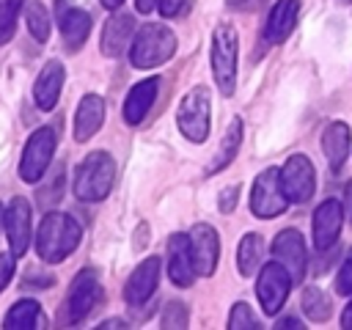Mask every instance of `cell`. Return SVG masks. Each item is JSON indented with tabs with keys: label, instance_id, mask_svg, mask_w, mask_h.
<instances>
[{
	"label": "cell",
	"instance_id": "1",
	"mask_svg": "<svg viewBox=\"0 0 352 330\" xmlns=\"http://www.w3.org/2000/svg\"><path fill=\"white\" fill-rule=\"evenodd\" d=\"M80 236H82V228L72 214L47 212L36 231V253L44 264H58L77 250Z\"/></svg>",
	"mask_w": 352,
	"mask_h": 330
},
{
	"label": "cell",
	"instance_id": "2",
	"mask_svg": "<svg viewBox=\"0 0 352 330\" xmlns=\"http://www.w3.org/2000/svg\"><path fill=\"white\" fill-rule=\"evenodd\" d=\"M116 182V162L107 151H91L74 170V195L85 204H96L107 198Z\"/></svg>",
	"mask_w": 352,
	"mask_h": 330
},
{
	"label": "cell",
	"instance_id": "3",
	"mask_svg": "<svg viewBox=\"0 0 352 330\" xmlns=\"http://www.w3.org/2000/svg\"><path fill=\"white\" fill-rule=\"evenodd\" d=\"M176 52V33L160 22L143 25L129 44V63L135 69H154L170 60Z\"/></svg>",
	"mask_w": 352,
	"mask_h": 330
},
{
	"label": "cell",
	"instance_id": "4",
	"mask_svg": "<svg viewBox=\"0 0 352 330\" xmlns=\"http://www.w3.org/2000/svg\"><path fill=\"white\" fill-rule=\"evenodd\" d=\"M236 52L239 38L231 25H217L212 33V74L223 96H231L236 88Z\"/></svg>",
	"mask_w": 352,
	"mask_h": 330
},
{
	"label": "cell",
	"instance_id": "5",
	"mask_svg": "<svg viewBox=\"0 0 352 330\" xmlns=\"http://www.w3.org/2000/svg\"><path fill=\"white\" fill-rule=\"evenodd\" d=\"M176 124L179 132L192 143H204L209 138V91L204 85H195L182 96L176 107Z\"/></svg>",
	"mask_w": 352,
	"mask_h": 330
},
{
	"label": "cell",
	"instance_id": "6",
	"mask_svg": "<svg viewBox=\"0 0 352 330\" xmlns=\"http://www.w3.org/2000/svg\"><path fill=\"white\" fill-rule=\"evenodd\" d=\"M55 129L52 126H38L30 132V138L25 140V148H22V157H19V179L28 182V184H36L50 162H52V154H55Z\"/></svg>",
	"mask_w": 352,
	"mask_h": 330
},
{
	"label": "cell",
	"instance_id": "7",
	"mask_svg": "<svg viewBox=\"0 0 352 330\" xmlns=\"http://www.w3.org/2000/svg\"><path fill=\"white\" fill-rule=\"evenodd\" d=\"M102 300V283L96 278L94 270H80L69 286V294H66V302H63V322L69 324H77L82 322L88 314L96 311Z\"/></svg>",
	"mask_w": 352,
	"mask_h": 330
},
{
	"label": "cell",
	"instance_id": "8",
	"mask_svg": "<svg viewBox=\"0 0 352 330\" xmlns=\"http://www.w3.org/2000/svg\"><path fill=\"white\" fill-rule=\"evenodd\" d=\"M289 206V198L283 192V184H280V170L278 168H267L256 176L253 182V190H250V212L256 217H278L283 214Z\"/></svg>",
	"mask_w": 352,
	"mask_h": 330
},
{
	"label": "cell",
	"instance_id": "9",
	"mask_svg": "<svg viewBox=\"0 0 352 330\" xmlns=\"http://www.w3.org/2000/svg\"><path fill=\"white\" fill-rule=\"evenodd\" d=\"M292 275L289 270L280 264V261H272V264H261L258 267V280H256V297L264 308L267 316H275L286 297H289V289H292Z\"/></svg>",
	"mask_w": 352,
	"mask_h": 330
},
{
	"label": "cell",
	"instance_id": "10",
	"mask_svg": "<svg viewBox=\"0 0 352 330\" xmlns=\"http://www.w3.org/2000/svg\"><path fill=\"white\" fill-rule=\"evenodd\" d=\"M280 184L292 204H308L316 190V173L305 154H292L280 168Z\"/></svg>",
	"mask_w": 352,
	"mask_h": 330
},
{
	"label": "cell",
	"instance_id": "11",
	"mask_svg": "<svg viewBox=\"0 0 352 330\" xmlns=\"http://www.w3.org/2000/svg\"><path fill=\"white\" fill-rule=\"evenodd\" d=\"M187 242H190V258H192V270L195 275L201 278H209L217 267V258H220V239H217V231L206 223H198L190 228L187 234Z\"/></svg>",
	"mask_w": 352,
	"mask_h": 330
},
{
	"label": "cell",
	"instance_id": "12",
	"mask_svg": "<svg viewBox=\"0 0 352 330\" xmlns=\"http://www.w3.org/2000/svg\"><path fill=\"white\" fill-rule=\"evenodd\" d=\"M344 228V204L338 198H324L314 212V248L316 253H327Z\"/></svg>",
	"mask_w": 352,
	"mask_h": 330
},
{
	"label": "cell",
	"instance_id": "13",
	"mask_svg": "<svg viewBox=\"0 0 352 330\" xmlns=\"http://www.w3.org/2000/svg\"><path fill=\"white\" fill-rule=\"evenodd\" d=\"M272 256H275V261H280V264L289 270V275H292L294 283L302 280L305 264H308V253H305L302 234H300L297 228H283V231L275 236V242H272Z\"/></svg>",
	"mask_w": 352,
	"mask_h": 330
},
{
	"label": "cell",
	"instance_id": "14",
	"mask_svg": "<svg viewBox=\"0 0 352 330\" xmlns=\"http://www.w3.org/2000/svg\"><path fill=\"white\" fill-rule=\"evenodd\" d=\"M3 226L11 245V256L14 258L25 256L30 245V204L25 198H11V204L3 212Z\"/></svg>",
	"mask_w": 352,
	"mask_h": 330
},
{
	"label": "cell",
	"instance_id": "15",
	"mask_svg": "<svg viewBox=\"0 0 352 330\" xmlns=\"http://www.w3.org/2000/svg\"><path fill=\"white\" fill-rule=\"evenodd\" d=\"M157 280H160V258H157V256L143 258V261L132 270V275H129V280H126V286H124V300H126L132 308H140V305L154 294Z\"/></svg>",
	"mask_w": 352,
	"mask_h": 330
},
{
	"label": "cell",
	"instance_id": "16",
	"mask_svg": "<svg viewBox=\"0 0 352 330\" xmlns=\"http://www.w3.org/2000/svg\"><path fill=\"white\" fill-rule=\"evenodd\" d=\"M297 14H300V0H275L270 16L264 22V41L267 44L286 41L297 25Z\"/></svg>",
	"mask_w": 352,
	"mask_h": 330
},
{
	"label": "cell",
	"instance_id": "17",
	"mask_svg": "<svg viewBox=\"0 0 352 330\" xmlns=\"http://www.w3.org/2000/svg\"><path fill=\"white\" fill-rule=\"evenodd\" d=\"M63 77H66V69H63L60 60H50L38 72V77L33 82V99H36L38 110L47 113V110H52L58 104V96H60V88H63Z\"/></svg>",
	"mask_w": 352,
	"mask_h": 330
},
{
	"label": "cell",
	"instance_id": "18",
	"mask_svg": "<svg viewBox=\"0 0 352 330\" xmlns=\"http://www.w3.org/2000/svg\"><path fill=\"white\" fill-rule=\"evenodd\" d=\"M104 121V99L99 94H85L74 113V140L85 143L91 140Z\"/></svg>",
	"mask_w": 352,
	"mask_h": 330
},
{
	"label": "cell",
	"instance_id": "19",
	"mask_svg": "<svg viewBox=\"0 0 352 330\" xmlns=\"http://www.w3.org/2000/svg\"><path fill=\"white\" fill-rule=\"evenodd\" d=\"M168 278L176 286H192L195 280V270H192V258H190V242L184 234H173L168 239Z\"/></svg>",
	"mask_w": 352,
	"mask_h": 330
},
{
	"label": "cell",
	"instance_id": "20",
	"mask_svg": "<svg viewBox=\"0 0 352 330\" xmlns=\"http://www.w3.org/2000/svg\"><path fill=\"white\" fill-rule=\"evenodd\" d=\"M349 146H352V132L344 121H333L324 126L322 132V151L327 157V165L333 173H338L346 162V154H349Z\"/></svg>",
	"mask_w": 352,
	"mask_h": 330
},
{
	"label": "cell",
	"instance_id": "21",
	"mask_svg": "<svg viewBox=\"0 0 352 330\" xmlns=\"http://www.w3.org/2000/svg\"><path fill=\"white\" fill-rule=\"evenodd\" d=\"M132 33H135V19L132 14H116L104 22V30H102V52L110 55V58H118L126 52L129 41H132Z\"/></svg>",
	"mask_w": 352,
	"mask_h": 330
},
{
	"label": "cell",
	"instance_id": "22",
	"mask_svg": "<svg viewBox=\"0 0 352 330\" xmlns=\"http://www.w3.org/2000/svg\"><path fill=\"white\" fill-rule=\"evenodd\" d=\"M157 91H160V77H148V80H140L138 85H132V91L124 99V121L132 126L140 124L146 118V113L151 110Z\"/></svg>",
	"mask_w": 352,
	"mask_h": 330
},
{
	"label": "cell",
	"instance_id": "23",
	"mask_svg": "<svg viewBox=\"0 0 352 330\" xmlns=\"http://www.w3.org/2000/svg\"><path fill=\"white\" fill-rule=\"evenodd\" d=\"M91 33V14L85 8H60V36L69 52H77Z\"/></svg>",
	"mask_w": 352,
	"mask_h": 330
},
{
	"label": "cell",
	"instance_id": "24",
	"mask_svg": "<svg viewBox=\"0 0 352 330\" xmlns=\"http://www.w3.org/2000/svg\"><path fill=\"white\" fill-rule=\"evenodd\" d=\"M47 319L41 316V305L36 300H19L11 305V311L6 314L3 319V327L6 330H36V327H44Z\"/></svg>",
	"mask_w": 352,
	"mask_h": 330
},
{
	"label": "cell",
	"instance_id": "25",
	"mask_svg": "<svg viewBox=\"0 0 352 330\" xmlns=\"http://www.w3.org/2000/svg\"><path fill=\"white\" fill-rule=\"evenodd\" d=\"M239 146H242V118H234V121L228 124V129H226L220 146H217L214 160H212L209 168H206V173H217V170H223V168L236 157Z\"/></svg>",
	"mask_w": 352,
	"mask_h": 330
},
{
	"label": "cell",
	"instance_id": "26",
	"mask_svg": "<svg viewBox=\"0 0 352 330\" xmlns=\"http://www.w3.org/2000/svg\"><path fill=\"white\" fill-rule=\"evenodd\" d=\"M261 258H264V239L258 234H245L239 239V248H236V270H239V275L250 278L261 267Z\"/></svg>",
	"mask_w": 352,
	"mask_h": 330
},
{
	"label": "cell",
	"instance_id": "27",
	"mask_svg": "<svg viewBox=\"0 0 352 330\" xmlns=\"http://www.w3.org/2000/svg\"><path fill=\"white\" fill-rule=\"evenodd\" d=\"M302 311L311 322H327L333 314V302L319 286H305L302 289Z\"/></svg>",
	"mask_w": 352,
	"mask_h": 330
},
{
	"label": "cell",
	"instance_id": "28",
	"mask_svg": "<svg viewBox=\"0 0 352 330\" xmlns=\"http://www.w3.org/2000/svg\"><path fill=\"white\" fill-rule=\"evenodd\" d=\"M25 22H28V30L36 41H47L50 38V14L44 8V3L38 0H28L25 3Z\"/></svg>",
	"mask_w": 352,
	"mask_h": 330
},
{
	"label": "cell",
	"instance_id": "29",
	"mask_svg": "<svg viewBox=\"0 0 352 330\" xmlns=\"http://www.w3.org/2000/svg\"><path fill=\"white\" fill-rule=\"evenodd\" d=\"M25 0H0V44H8L16 30V16Z\"/></svg>",
	"mask_w": 352,
	"mask_h": 330
},
{
	"label": "cell",
	"instance_id": "30",
	"mask_svg": "<svg viewBox=\"0 0 352 330\" xmlns=\"http://www.w3.org/2000/svg\"><path fill=\"white\" fill-rule=\"evenodd\" d=\"M160 327L162 330H184L187 327V308H184V302H168L165 311H162Z\"/></svg>",
	"mask_w": 352,
	"mask_h": 330
},
{
	"label": "cell",
	"instance_id": "31",
	"mask_svg": "<svg viewBox=\"0 0 352 330\" xmlns=\"http://www.w3.org/2000/svg\"><path fill=\"white\" fill-rule=\"evenodd\" d=\"M250 327H258V319L253 316L248 302H236L228 316V330H250Z\"/></svg>",
	"mask_w": 352,
	"mask_h": 330
},
{
	"label": "cell",
	"instance_id": "32",
	"mask_svg": "<svg viewBox=\"0 0 352 330\" xmlns=\"http://www.w3.org/2000/svg\"><path fill=\"white\" fill-rule=\"evenodd\" d=\"M336 292L338 294H352V248H349V253H346V258H344V264L336 275Z\"/></svg>",
	"mask_w": 352,
	"mask_h": 330
},
{
	"label": "cell",
	"instance_id": "33",
	"mask_svg": "<svg viewBox=\"0 0 352 330\" xmlns=\"http://www.w3.org/2000/svg\"><path fill=\"white\" fill-rule=\"evenodd\" d=\"M192 6V0H157V8L162 16L173 19V16H182L187 8Z\"/></svg>",
	"mask_w": 352,
	"mask_h": 330
},
{
	"label": "cell",
	"instance_id": "34",
	"mask_svg": "<svg viewBox=\"0 0 352 330\" xmlns=\"http://www.w3.org/2000/svg\"><path fill=\"white\" fill-rule=\"evenodd\" d=\"M14 278V256L11 253H0V292L11 283Z\"/></svg>",
	"mask_w": 352,
	"mask_h": 330
},
{
	"label": "cell",
	"instance_id": "35",
	"mask_svg": "<svg viewBox=\"0 0 352 330\" xmlns=\"http://www.w3.org/2000/svg\"><path fill=\"white\" fill-rule=\"evenodd\" d=\"M236 195H239V187H236V184L226 187V190L220 192V212H231V209L236 206Z\"/></svg>",
	"mask_w": 352,
	"mask_h": 330
},
{
	"label": "cell",
	"instance_id": "36",
	"mask_svg": "<svg viewBox=\"0 0 352 330\" xmlns=\"http://www.w3.org/2000/svg\"><path fill=\"white\" fill-rule=\"evenodd\" d=\"M60 173H63V168H58V170H55V187L60 184ZM58 195H60L58 190H41V192H38L41 206H44V204H55V201H58Z\"/></svg>",
	"mask_w": 352,
	"mask_h": 330
},
{
	"label": "cell",
	"instance_id": "37",
	"mask_svg": "<svg viewBox=\"0 0 352 330\" xmlns=\"http://www.w3.org/2000/svg\"><path fill=\"white\" fill-rule=\"evenodd\" d=\"M228 6L234 11H256V8L264 6V0H228Z\"/></svg>",
	"mask_w": 352,
	"mask_h": 330
},
{
	"label": "cell",
	"instance_id": "38",
	"mask_svg": "<svg viewBox=\"0 0 352 330\" xmlns=\"http://www.w3.org/2000/svg\"><path fill=\"white\" fill-rule=\"evenodd\" d=\"M275 327H278V330H283V327H297V330H302V322L294 319V316H286V319H280Z\"/></svg>",
	"mask_w": 352,
	"mask_h": 330
},
{
	"label": "cell",
	"instance_id": "39",
	"mask_svg": "<svg viewBox=\"0 0 352 330\" xmlns=\"http://www.w3.org/2000/svg\"><path fill=\"white\" fill-rule=\"evenodd\" d=\"M154 6H157V0H135V8H138L140 14H151Z\"/></svg>",
	"mask_w": 352,
	"mask_h": 330
},
{
	"label": "cell",
	"instance_id": "40",
	"mask_svg": "<svg viewBox=\"0 0 352 330\" xmlns=\"http://www.w3.org/2000/svg\"><path fill=\"white\" fill-rule=\"evenodd\" d=\"M341 327L352 330V300H349V305H346V308H344V314H341Z\"/></svg>",
	"mask_w": 352,
	"mask_h": 330
},
{
	"label": "cell",
	"instance_id": "41",
	"mask_svg": "<svg viewBox=\"0 0 352 330\" xmlns=\"http://www.w3.org/2000/svg\"><path fill=\"white\" fill-rule=\"evenodd\" d=\"M124 324H126L124 319H107V322H102L99 327H102V330H107V327H124Z\"/></svg>",
	"mask_w": 352,
	"mask_h": 330
},
{
	"label": "cell",
	"instance_id": "42",
	"mask_svg": "<svg viewBox=\"0 0 352 330\" xmlns=\"http://www.w3.org/2000/svg\"><path fill=\"white\" fill-rule=\"evenodd\" d=\"M104 8H110V11H116V8H121L124 6V0H99Z\"/></svg>",
	"mask_w": 352,
	"mask_h": 330
},
{
	"label": "cell",
	"instance_id": "43",
	"mask_svg": "<svg viewBox=\"0 0 352 330\" xmlns=\"http://www.w3.org/2000/svg\"><path fill=\"white\" fill-rule=\"evenodd\" d=\"M3 212H6V209H3V206H0V223H3Z\"/></svg>",
	"mask_w": 352,
	"mask_h": 330
}]
</instances>
